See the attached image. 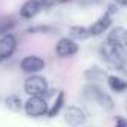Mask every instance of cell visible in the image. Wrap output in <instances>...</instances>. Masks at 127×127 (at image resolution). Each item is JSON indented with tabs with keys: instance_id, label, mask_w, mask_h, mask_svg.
<instances>
[{
	"instance_id": "6da1fadb",
	"label": "cell",
	"mask_w": 127,
	"mask_h": 127,
	"mask_svg": "<svg viewBox=\"0 0 127 127\" xmlns=\"http://www.w3.org/2000/svg\"><path fill=\"white\" fill-rule=\"evenodd\" d=\"M84 93H85L87 97L96 100V102L99 103V106L103 108L105 111H112L114 106H115L114 99H112L106 91H103L99 85H96V84H90V85H87V87L84 88Z\"/></svg>"
},
{
	"instance_id": "7a4b0ae2",
	"label": "cell",
	"mask_w": 127,
	"mask_h": 127,
	"mask_svg": "<svg viewBox=\"0 0 127 127\" xmlns=\"http://www.w3.org/2000/svg\"><path fill=\"white\" fill-rule=\"evenodd\" d=\"M23 111L26 112L27 117L39 118V117L46 115L48 103H46V100H45L43 96H29V99L24 102Z\"/></svg>"
},
{
	"instance_id": "3957f363",
	"label": "cell",
	"mask_w": 127,
	"mask_h": 127,
	"mask_svg": "<svg viewBox=\"0 0 127 127\" xmlns=\"http://www.w3.org/2000/svg\"><path fill=\"white\" fill-rule=\"evenodd\" d=\"M24 91L29 96H45L48 91V81L45 76L33 73L24 81Z\"/></svg>"
},
{
	"instance_id": "277c9868",
	"label": "cell",
	"mask_w": 127,
	"mask_h": 127,
	"mask_svg": "<svg viewBox=\"0 0 127 127\" xmlns=\"http://www.w3.org/2000/svg\"><path fill=\"white\" fill-rule=\"evenodd\" d=\"M17 49V37L12 33H3L0 36V63L12 57Z\"/></svg>"
},
{
	"instance_id": "5b68a950",
	"label": "cell",
	"mask_w": 127,
	"mask_h": 127,
	"mask_svg": "<svg viewBox=\"0 0 127 127\" xmlns=\"http://www.w3.org/2000/svg\"><path fill=\"white\" fill-rule=\"evenodd\" d=\"M78 51H79V46H78L76 40H73L70 37H60L55 45V54L60 58H69V57L75 55Z\"/></svg>"
},
{
	"instance_id": "8992f818",
	"label": "cell",
	"mask_w": 127,
	"mask_h": 127,
	"mask_svg": "<svg viewBox=\"0 0 127 127\" xmlns=\"http://www.w3.org/2000/svg\"><path fill=\"white\" fill-rule=\"evenodd\" d=\"M21 70L27 75H33V73H39L40 70L45 69L46 63L42 57L39 55H27L21 60Z\"/></svg>"
},
{
	"instance_id": "52a82bcc",
	"label": "cell",
	"mask_w": 127,
	"mask_h": 127,
	"mask_svg": "<svg viewBox=\"0 0 127 127\" xmlns=\"http://www.w3.org/2000/svg\"><path fill=\"white\" fill-rule=\"evenodd\" d=\"M126 29L121 26H115L109 30L106 37V45L112 48H126Z\"/></svg>"
},
{
	"instance_id": "ba28073f",
	"label": "cell",
	"mask_w": 127,
	"mask_h": 127,
	"mask_svg": "<svg viewBox=\"0 0 127 127\" xmlns=\"http://www.w3.org/2000/svg\"><path fill=\"white\" fill-rule=\"evenodd\" d=\"M87 120V114L79 106H67L64 111V121L69 126H81Z\"/></svg>"
},
{
	"instance_id": "9c48e42d",
	"label": "cell",
	"mask_w": 127,
	"mask_h": 127,
	"mask_svg": "<svg viewBox=\"0 0 127 127\" xmlns=\"http://www.w3.org/2000/svg\"><path fill=\"white\" fill-rule=\"evenodd\" d=\"M112 17L109 14H103L96 23H93L90 27H88V32H90V36H102L105 32H108L112 26Z\"/></svg>"
},
{
	"instance_id": "30bf717a",
	"label": "cell",
	"mask_w": 127,
	"mask_h": 127,
	"mask_svg": "<svg viewBox=\"0 0 127 127\" xmlns=\"http://www.w3.org/2000/svg\"><path fill=\"white\" fill-rule=\"evenodd\" d=\"M42 9V5L39 0H26L23 6L20 8V17L24 20H32L34 18Z\"/></svg>"
},
{
	"instance_id": "8fae6325",
	"label": "cell",
	"mask_w": 127,
	"mask_h": 127,
	"mask_svg": "<svg viewBox=\"0 0 127 127\" xmlns=\"http://www.w3.org/2000/svg\"><path fill=\"white\" fill-rule=\"evenodd\" d=\"M64 100H66V94H64V91H58V94L55 96V99H54L52 105H51V106H48L46 115H48L49 118H52V117L58 115V112H60L63 108H64Z\"/></svg>"
},
{
	"instance_id": "7c38bea8",
	"label": "cell",
	"mask_w": 127,
	"mask_h": 127,
	"mask_svg": "<svg viewBox=\"0 0 127 127\" xmlns=\"http://www.w3.org/2000/svg\"><path fill=\"white\" fill-rule=\"evenodd\" d=\"M106 82H108V87H109L112 91H115V93H124L126 88H127V82H126L123 78L117 76V75H109V76H106Z\"/></svg>"
},
{
	"instance_id": "4fadbf2b",
	"label": "cell",
	"mask_w": 127,
	"mask_h": 127,
	"mask_svg": "<svg viewBox=\"0 0 127 127\" xmlns=\"http://www.w3.org/2000/svg\"><path fill=\"white\" fill-rule=\"evenodd\" d=\"M5 105L9 111L12 112H21L23 108H24V100L21 99V96L18 94H9L6 99H5Z\"/></svg>"
},
{
	"instance_id": "5bb4252c",
	"label": "cell",
	"mask_w": 127,
	"mask_h": 127,
	"mask_svg": "<svg viewBox=\"0 0 127 127\" xmlns=\"http://www.w3.org/2000/svg\"><path fill=\"white\" fill-rule=\"evenodd\" d=\"M69 37L73 39V40H85L87 37H90V32H88V27H84V26H72L69 29Z\"/></svg>"
},
{
	"instance_id": "9a60e30c",
	"label": "cell",
	"mask_w": 127,
	"mask_h": 127,
	"mask_svg": "<svg viewBox=\"0 0 127 127\" xmlns=\"http://www.w3.org/2000/svg\"><path fill=\"white\" fill-rule=\"evenodd\" d=\"M84 75H85V78H87L88 81H100V79H103V78L106 76L105 70H102V69H99V67L87 69Z\"/></svg>"
},
{
	"instance_id": "2e32d148",
	"label": "cell",
	"mask_w": 127,
	"mask_h": 127,
	"mask_svg": "<svg viewBox=\"0 0 127 127\" xmlns=\"http://www.w3.org/2000/svg\"><path fill=\"white\" fill-rule=\"evenodd\" d=\"M49 30H51V27H48V26H36V27H30L29 33H46Z\"/></svg>"
},
{
	"instance_id": "e0dca14e",
	"label": "cell",
	"mask_w": 127,
	"mask_h": 127,
	"mask_svg": "<svg viewBox=\"0 0 127 127\" xmlns=\"http://www.w3.org/2000/svg\"><path fill=\"white\" fill-rule=\"evenodd\" d=\"M39 2H40V5H42V8H52L54 5H55V2H57V0H39Z\"/></svg>"
},
{
	"instance_id": "ac0fdd59",
	"label": "cell",
	"mask_w": 127,
	"mask_h": 127,
	"mask_svg": "<svg viewBox=\"0 0 127 127\" xmlns=\"http://www.w3.org/2000/svg\"><path fill=\"white\" fill-rule=\"evenodd\" d=\"M115 123H117L118 127H126V126H127V121L123 120V118H115Z\"/></svg>"
},
{
	"instance_id": "d6986e66",
	"label": "cell",
	"mask_w": 127,
	"mask_h": 127,
	"mask_svg": "<svg viewBox=\"0 0 127 127\" xmlns=\"http://www.w3.org/2000/svg\"><path fill=\"white\" fill-rule=\"evenodd\" d=\"M115 3L120 5V6H126L127 5V0H115Z\"/></svg>"
}]
</instances>
